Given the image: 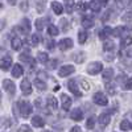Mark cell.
I'll use <instances>...</instances> for the list:
<instances>
[{
  "label": "cell",
  "instance_id": "cell-47",
  "mask_svg": "<svg viewBox=\"0 0 132 132\" xmlns=\"http://www.w3.org/2000/svg\"><path fill=\"white\" fill-rule=\"evenodd\" d=\"M8 3H9L11 5H15V4H16V0H8Z\"/></svg>",
  "mask_w": 132,
  "mask_h": 132
},
{
  "label": "cell",
  "instance_id": "cell-27",
  "mask_svg": "<svg viewBox=\"0 0 132 132\" xmlns=\"http://www.w3.org/2000/svg\"><path fill=\"white\" fill-rule=\"evenodd\" d=\"M21 45H23V44H21V40L19 37H13L12 38V48L15 50H20L21 49Z\"/></svg>",
  "mask_w": 132,
  "mask_h": 132
},
{
  "label": "cell",
  "instance_id": "cell-5",
  "mask_svg": "<svg viewBox=\"0 0 132 132\" xmlns=\"http://www.w3.org/2000/svg\"><path fill=\"white\" fill-rule=\"evenodd\" d=\"M75 71V68L73 65H65V66H61L60 68V70H58V75L60 77H68V75H70V74H73Z\"/></svg>",
  "mask_w": 132,
  "mask_h": 132
},
{
  "label": "cell",
  "instance_id": "cell-9",
  "mask_svg": "<svg viewBox=\"0 0 132 132\" xmlns=\"http://www.w3.org/2000/svg\"><path fill=\"white\" fill-rule=\"evenodd\" d=\"M61 104H62V108L63 110H70V107H71V98L70 96H68L66 94H62L61 95Z\"/></svg>",
  "mask_w": 132,
  "mask_h": 132
},
{
  "label": "cell",
  "instance_id": "cell-31",
  "mask_svg": "<svg viewBox=\"0 0 132 132\" xmlns=\"http://www.w3.org/2000/svg\"><path fill=\"white\" fill-rule=\"evenodd\" d=\"M48 33H49V36H57L58 33H60V30H58L57 27L49 24V25H48Z\"/></svg>",
  "mask_w": 132,
  "mask_h": 132
},
{
  "label": "cell",
  "instance_id": "cell-15",
  "mask_svg": "<svg viewBox=\"0 0 132 132\" xmlns=\"http://www.w3.org/2000/svg\"><path fill=\"white\" fill-rule=\"evenodd\" d=\"M24 74V69H23V66L16 63L13 65V68H12V77H15V78H19V77H21Z\"/></svg>",
  "mask_w": 132,
  "mask_h": 132
},
{
  "label": "cell",
  "instance_id": "cell-6",
  "mask_svg": "<svg viewBox=\"0 0 132 132\" xmlns=\"http://www.w3.org/2000/svg\"><path fill=\"white\" fill-rule=\"evenodd\" d=\"M3 89L9 93V95H15V91H16V86L15 83L11 81V79H4L3 81Z\"/></svg>",
  "mask_w": 132,
  "mask_h": 132
},
{
  "label": "cell",
  "instance_id": "cell-2",
  "mask_svg": "<svg viewBox=\"0 0 132 132\" xmlns=\"http://www.w3.org/2000/svg\"><path fill=\"white\" fill-rule=\"evenodd\" d=\"M102 70H103V63L102 62H93V63H90L89 66H87V69H86V71L90 75H96Z\"/></svg>",
  "mask_w": 132,
  "mask_h": 132
},
{
  "label": "cell",
  "instance_id": "cell-45",
  "mask_svg": "<svg viewBox=\"0 0 132 132\" xmlns=\"http://www.w3.org/2000/svg\"><path fill=\"white\" fill-rule=\"evenodd\" d=\"M70 132H82V129H81L78 126H75V127H73V128L70 129Z\"/></svg>",
  "mask_w": 132,
  "mask_h": 132
},
{
  "label": "cell",
  "instance_id": "cell-43",
  "mask_svg": "<svg viewBox=\"0 0 132 132\" xmlns=\"http://www.w3.org/2000/svg\"><path fill=\"white\" fill-rule=\"evenodd\" d=\"M48 66H49V69H54L57 66V60H52V63H49Z\"/></svg>",
  "mask_w": 132,
  "mask_h": 132
},
{
  "label": "cell",
  "instance_id": "cell-32",
  "mask_svg": "<svg viewBox=\"0 0 132 132\" xmlns=\"http://www.w3.org/2000/svg\"><path fill=\"white\" fill-rule=\"evenodd\" d=\"M41 41V36L38 35V33H35V35H32V38H30V44L33 46H36L37 44Z\"/></svg>",
  "mask_w": 132,
  "mask_h": 132
},
{
  "label": "cell",
  "instance_id": "cell-42",
  "mask_svg": "<svg viewBox=\"0 0 132 132\" xmlns=\"http://www.w3.org/2000/svg\"><path fill=\"white\" fill-rule=\"evenodd\" d=\"M123 20H126L127 23H131V12H127L126 16H123Z\"/></svg>",
  "mask_w": 132,
  "mask_h": 132
},
{
  "label": "cell",
  "instance_id": "cell-39",
  "mask_svg": "<svg viewBox=\"0 0 132 132\" xmlns=\"http://www.w3.org/2000/svg\"><path fill=\"white\" fill-rule=\"evenodd\" d=\"M83 58H85V56H83L82 53H79V54H75V56H74V60H75V62H78V63L83 62Z\"/></svg>",
  "mask_w": 132,
  "mask_h": 132
},
{
  "label": "cell",
  "instance_id": "cell-35",
  "mask_svg": "<svg viewBox=\"0 0 132 132\" xmlns=\"http://www.w3.org/2000/svg\"><path fill=\"white\" fill-rule=\"evenodd\" d=\"M94 126H95V118H94V116H91V118H89V119H87L86 127L89 128V129H93V128H94Z\"/></svg>",
  "mask_w": 132,
  "mask_h": 132
},
{
  "label": "cell",
  "instance_id": "cell-14",
  "mask_svg": "<svg viewBox=\"0 0 132 132\" xmlns=\"http://www.w3.org/2000/svg\"><path fill=\"white\" fill-rule=\"evenodd\" d=\"M110 120H111V116H110L108 112H104V114H102L101 116L98 118V122H99V124H101L102 127L108 126L110 124Z\"/></svg>",
  "mask_w": 132,
  "mask_h": 132
},
{
  "label": "cell",
  "instance_id": "cell-22",
  "mask_svg": "<svg viewBox=\"0 0 132 132\" xmlns=\"http://www.w3.org/2000/svg\"><path fill=\"white\" fill-rule=\"evenodd\" d=\"M94 25V19L93 17H85L83 20H82V27L83 28H91Z\"/></svg>",
  "mask_w": 132,
  "mask_h": 132
},
{
  "label": "cell",
  "instance_id": "cell-3",
  "mask_svg": "<svg viewBox=\"0 0 132 132\" xmlns=\"http://www.w3.org/2000/svg\"><path fill=\"white\" fill-rule=\"evenodd\" d=\"M111 35L115 36V37H122V38H124V36L126 37H131V30L128 28H126V27H116L115 29H112Z\"/></svg>",
  "mask_w": 132,
  "mask_h": 132
},
{
  "label": "cell",
  "instance_id": "cell-38",
  "mask_svg": "<svg viewBox=\"0 0 132 132\" xmlns=\"http://www.w3.org/2000/svg\"><path fill=\"white\" fill-rule=\"evenodd\" d=\"M45 45H46V48L48 49H53L54 48V45H56V44H54V40H52V38H49V40H46V42H45Z\"/></svg>",
  "mask_w": 132,
  "mask_h": 132
},
{
  "label": "cell",
  "instance_id": "cell-36",
  "mask_svg": "<svg viewBox=\"0 0 132 132\" xmlns=\"http://www.w3.org/2000/svg\"><path fill=\"white\" fill-rule=\"evenodd\" d=\"M19 132H33V131L28 124H21L20 128H19Z\"/></svg>",
  "mask_w": 132,
  "mask_h": 132
},
{
  "label": "cell",
  "instance_id": "cell-19",
  "mask_svg": "<svg viewBox=\"0 0 132 132\" xmlns=\"http://www.w3.org/2000/svg\"><path fill=\"white\" fill-rule=\"evenodd\" d=\"M103 50L106 52V53H114V50H115V44L112 42V41H104V44H103Z\"/></svg>",
  "mask_w": 132,
  "mask_h": 132
},
{
  "label": "cell",
  "instance_id": "cell-37",
  "mask_svg": "<svg viewBox=\"0 0 132 132\" xmlns=\"http://www.w3.org/2000/svg\"><path fill=\"white\" fill-rule=\"evenodd\" d=\"M61 24H62V32H68L69 30V24L66 19H61Z\"/></svg>",
  "mask_w": 132,
  "mask_h": 132
},
{
  "label": "cell",
  "instance_id": "cell-48",
  "mask_svg": "<svg viewBox=\"0 0 132 132\" xmlns=\"http://www.w3.org/2000/svg\"><path fill=\"white\" fill-rule=\"evenodd\" d=\"M101 3H103V4H106V3H108V0H99Z\"/></svg>",
  "mask_w": 132,
  "mask_h": 132
},
{
  "label": "cell",
  "instance_id": "cell-10",
  "mask_svg": "<svg viewBox=\"0 0 132 132\" xmlns=\"http://www.w3.org/2000/svg\"><path fill=\"white\" fill-rule=\"evenodd\" d=\"M19 30H20L21 33H24V35L29 33V30H30V23H29L28 19H23L21 24L19 25Z\"/></svg>",
  "mask_w": 132,
  "mask_h": 132
},
{
  "label": "cell",
  "instance_id": "cell-28",
  "mask_svg": "<svg viewBox=\"0 0 132 132\" xmlns=\"http://www.w3.org/2000/svg\"><path fill=\"white\" fill-rule=\"evenodd\" d=\"M33 85L36 86V89H38V90H45L46 89V85H45V82L44 81H41V79H35V82H33Z\"/></svg>",
  "mask_w": 132,
  "mask_h": 132
},
{
  "label": "cell",
  "instance_id": "cell-8",
  "mask_svg": "<svg viewBox=\"0 0 132 132\" xmlns=\"http://www.w3.org/2000/svg\"><path fill=\"white\" fill-rule=\"evenodd\" d=\"M68 87H69V90H70L75 96H81V95H82L81 90L78 89V85H77V81H74V79L69 81V82H68Z\"/></svg>",
  "mask_w": 132,
  "mask_h": 132
},
{
  "label": "cell",
  "instance_id": "cell-51",
  "mask_svg": "<svg viewBox=\"0 0 132 132\" xmlns=\"http://www.w3.org/2000/svg\"><path fill=\"white\" fill-rule=\"evenodd\" d=\"M0 9H2V4H0Z\"/></svg>",
  "mask_w": 132,
  "mask_h": 132
},
{
  "label": "cell",
  "instance_id": "cell-24",
  "mask_svg": "<svg viewBox=\"0 0 132 132\" xmlns=\"http://www.w3.org/2000/svg\"><path fill=\"white\" fill-rule=\"evenodd\" d=\"M45 23H49V19L46 17V19H37L36 20V28L41 32L42 29H44V25H45Z\"/></svg>",
  "mask_w": 132,
  "mask_h": 132
},
{
  "label": "cell",
  "instance_id": "cell-23",
  "mask_svg": "<svg viewBox=\"0 0 132 132\" xmlns=\"http://www.w3.org/2000/svg\"><path fill=\"white\" fill-rule=\"evenodd\" d=\"M37 60H38V62L40 63H48V61H49V56L46 53H44V52H41V53H38L37 54Z\"/></svg>",
  "mask_w": 132,
  "mask_h": 132
},
{
  "label": "cell",
  "instance_id": "cell-16",
  "mask_svg": "<svg viewBox=\"0 0 132 132\" xmlns=\"http://www.w3.org/2000/svg\"><path fill=\"white\" fill-rule=\"evenodd\" d=\"M32 126L36 127V128H41V127L45 126V122H44V119L41 116L37 115V116H33L32 118Z\"/></svg>",
  "mask_w": 132,
  "mask_h": 132
},
{
  "label": "cell",
  "instance_id": "cell-7",
  "mask_svg": "<svg viewBox=\"0 0 132 132\" xmlns=\"http://www.w3.org/2000/svg\"><path fill=\"white\" fill-rule=\"evenodd\" d=\"M20 89L24 95H30L32 94V83L29 82V79H23V82L20 83Z\"/></svg>",
  "mask_w": 132,
  "mask_h": 132
},
{
  "label": "cell",
  "instance_id": "cell-18",
  "mask_svg": "<svg viewBox=\"0 0 132 132\" xmlns=\"http://www.w3.org/2000/svg\"><path fill=\"white\" fill-rule=\"evenodd\" d=\"M46 102H48L46 104H48V108H49V110H57L58 102H57V99L54 98V96H48Z\"/></svg>",
  "mask_w": 132,
  "mask_h": 132
},
{
  "label": "cell",
  "instance_id": "cell-25",
  "mask_svg": "<svg viewBox=\"0 0 132 132\" xmlns=\"http://www.w3.org/2000/svg\"><path fill=\"white\" fill-rule=\"evenodd\" d=\"M104 87H106V91L108 93V95H112V96L115 95V86L112 82H106Z\"/></svg>",
  "mask_w": 132,
  "mask_h": 132
},
{
  "label": "cell",
  "instance_id": "cell-1",
  "mask_svg": "<svg viewBox=\"0 0 132 132\" xmlns=\"http://www.w3.org/2000/svg\"><path fill=\"white\" fill-rule=\"evenodd\" d=\"M19 108H20V114L23 118H28L32 114V106L27 101H20L19 102Z\"/></svg>",
  "mask_w": 132,
  "mask_h": 132
},
{
  "label": "cell",
  "instance_id": "cell-11",
  "mask_svg": "<svg viewBox=\"0 0 132 132\" xmlns=\"http://www.w3.org/2000/svg\"><path fill=\"white\" fill-rule=\"evenodd\" d=\"M73 48V40L71 38H63L60 41V49L61 50H69Z\"/></svg>",
  "mask_w": 132,
  "mask_h": 132
},
{
  "label": "cell",
  "instance_id": "cell-50",
  "mask_svg": "<svg viewBox=\"0 0 132 132\" xmlns=\"http://www.w3.org/2000/svg\"><path fill=\"white\" fill-rule=\"evenodd\" d=\"M116 2H122V0H116Z\"/></svg>",
  "mask_w": 132,
  "mask_h": 132
},
{
  "label": "cell",
  "instance_id": "cell-4",
  "mask_svg": "<svg viewBox=\"0 0 132 132\" xmlns=\"http://www.w3.org/2000/svg\"><path fill=\"white\" fill-rule=\"evenodd\" d=\"M93 101H94V103L98 104V106H107V104H108V99H107V96H106L103 93H101V91H98V93L94 94Z\"/></svg>",
  "mask_w": 132,
  "mask_h": 132
},
{
  "label": "cell",
  "instance_id": "cell-29",
  "mask_svg": "<svg viewBox=\"0 0 132 132\" xmlns=\"http://www.w3.org/2000/svg\"><path fill=\"white\" fill-rule=\"evenodd\" d=\"M103 71V78L104 79H111L112 77H114V70L112 69H104V70H102Z\"/></svg>",
  "mask_w": 132,
  "mask_h": 132
},
{
  "label": "cell",
  "instance_id": "cell-34",
  "mask_svg": "<svg viewBox=\"0 0 132 132\" xmlns=\"http://www.w3.org/2000/svg\"><path fill=\"white\" fill-rule=\"evenodd\" d=\"M65 4H66V12L71 13L73 5H74V0H65Z\"/></svg>",
  "mask_w": 132,
  "mask_h": 132
},
{
  "label": "cell",
  "instance_id": "cell-12",
  "mask_svg": "<svg viewBox=\"0 0 132 132\" xmlns=\"http://www.w3.org/2000/svg\"><path fill=\"white\" fill-rule=\"evenodd\" d=\"M70 116H71L73 120H75V122H79V120L83 119V111L81 108H74V110H71Z\"/></svg>",
  "mask_w": 132,
  "mask_h": 132
},
{
  "label": "cell",
  "instance_id": "cell-49",
  "mask_svg": "<svg viewBox=\"0 0 132 132\" xmlns=\"http://www.w3.org/2000/svg\"><path fill=\"white\" fill-rule=\"evenodd\" d=\"M44 132H52V131H44Z\"/></svg>",
  "mask_w": 132,
  "mask_h": 132
},
{
  "label": "cell",
  "instance_id": "cell-44",
  "mask_svg": "<svg viewBox=\"0 0 132 132\" xmlns=\"http://www.w3.org/2000/svg\"><path fill=\"white\" fill-rule=\"evenodd\" d=\"M82 86L85 87V90H89L90 89V86H89V83H87V81L83 79V78H82Z\"/></svg>",
  "mask_w": 132,
  "mask_h": 132
},
{
  "label": "cell",
  "instance_id": "cell-26",
  "mask_svg": "<svg viewBox=\"0 0 132 132\" xmlns=\"http://www.w3.org/2000/svg\"><path fill=\"white\" fill-rule=\"evenodd\" d=\"M20 60L24 61L27 65H30V66L35 65V60H33L30 56H27V54H21V56H20Z\"/></svg>",
  "mask_w": 132,
  "mask_h": 132
},
{
  "label": "cell",
  "instance_id": "cell-13",
  "mask_svg": "<svg viewBox=\"0 0 132 132\" xmlns=\"http://www.w3.org/2000/svg\"><path fill=\"white\" fill-rule=\"evenodd\" d=\"M11 65H12V58H11L9 56H5V57H3L2 60H0V68H2L3 70H8L11 68Z\"/></svg>",
  "mask_w": 132,
  "mask_h": 132
},
{
  "label": "cell",
  "instance_id": "cell-33",
  "mask_svg": "<svg viewBox=\"0 0 132 132\" xmlns=\"http://www.w3.org/2000/svg\"><path fill=\"white\" fill-rule=\"evenodd\" d=\"M86 40H87V33L85 30H79V33H78V41H79V44H85Z\"/></svg>",
  "mask_w": 132,
  "mask_h": 132
},
{
  "label": "cell",
  "instance_id": "cell-30",
  "mask_svg": "<svg viewBox=\"0 0 132 132\" xmlns=\"http://www.w3.org/2000/svg\"><path fill=\"white\" fill-rule=\"evenodd\" d=\"M119 127H120V129H122V131H129V129L132 128L129 120H123V122L120 123V126H119Z\"/></svg>",
  "mask_w": 132,
  "mask_h": 132
},
{
  "label": "cell",
  "instance_id": "cell-46",
  "mask_svg": "<svg viewBox=\"0 0 132 132\" xmlns=\"http://www.w3.org/2000/svg\"><path fill=\"white\" fill-rule=\"evenodd\" d=\"M4 25H5V21H4L3 19H0V32L4 29Z\"/></svg>",
  "mask_w": 132,
  "mask_h": 132
},
{
  "label": "cell",
  "instance_id": "cell-40",
  "mask_svg": "<svg viewBox=\"0 0 132 132\" xmlns=\"http://www.w3.org/2000/svg\"><path fill=\"white\" fill-rule=\"evenodd\" d=\"M131 86H132V81H131V78H127L126 79V85H123V89L131 90Z\"/></svg>",
  "mask_w": 132,
  "mask_h": 132
},
{
  "label": "cell",
  "instance_id": "cell-20",
  "mask_svg": "<svg viewBox=\"0 0 132 132\" xmlns=\"http://www.w3.org/2000/svg\"><path fill=\"white\" fill-rule=\"evenodd\" d=\"M52 8H53V11H54V13H56V15H61L63 12V7L58 2H52Z\"/></svg>",
  "mask_w": 132,
  "mask_h": 132
},
{
  "label": "cell",
  "instance_id": "cell-21",
  "mask_svg": "<svg viewBox=\"0 0 132 132\" xmlns=\"http://www.w3.org/2000/svg\"><path fill=\"white\" fill-rule=\"evenodd\" d=\"M90 8L94 11V12H99L102 8V3L99 2V0H91L90 2Z\"/></svg>",
  "mask_w": 132,
  "mask_h": 132
},
{
  "label": "cell",
  "instance_id": "cell-41",
  "mask_svg": "<svg viewBox=\"0 0 132 132\" xmlns=\"http://www.w3.org/2000/svg\"><path fill=\"white\" fill-rule=\"evenodd\" d=\"M86 8H87V4L85 2H81V3L77 4V9H78V11H85Z\"/></svg>",
  "mask_w": 132,
  "mask_h": 132
},
{
  "label": "cell",
  "instance_id": "cell-17",
  "mask_svg": "<svg viewBox=\"0 0 132 132\" xmlns=\"http://www.w3.org/2000/svg\"><path fill=\"white\" fill-rule=\"evenodd\" d=\"M111 33H112V28L104 27L103 30H101V33H99V38L101 40H107L110 36H111Z\"/></svg>",
  "mask_w": 132,
  "mask_h": 132
}]
</instances>
